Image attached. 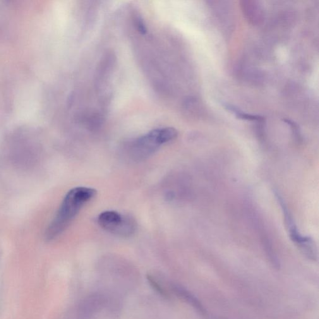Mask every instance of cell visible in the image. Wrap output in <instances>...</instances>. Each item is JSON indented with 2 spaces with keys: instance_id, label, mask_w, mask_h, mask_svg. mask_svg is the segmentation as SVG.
<instances>
[{
  "instance_id": "1",
  "label": "cell",
  "mask_w": 319,
  "mask_h": 319,
  "mask_svg": "<svg viewBox=\"0 0 319 319\" xmlns=\"http://www.w3.org/2000/svg\"><path fill=\"white\" fill-rule=\"evenodd\" d=\"M97 191L88 187H76L66 194L56 215L46 231L47 240L59 236L78 215L81 208L96 195Z\"/></svg>"
},
{
  "instance_id": "2",
  "label": "cell",
  "mask_w": 319,
  "mask_h": 319,
  "mask_svg": "<svg viewBox=\"0 0 319 319\" xmlns=\"http://www.w3.org/2000/svg\"><path fill=\"white\" fill-rule=\"evenodd\" d=\"M178 132L172 127L155 129L135 139L127 147V154L136 162L143 161L155 153L160 146L174 140Z\"/></svg>"
},
{
  "instance_id": "3",
  "label": "cell",
  "mask_w": 319,
  "mask_h": 319,
  "mask_svg": "<svg viewBox=\"0 0 319 319\" xmlns=\"http://www.w3.org/2000/svg\"><path fill=\"white\" fill-rule=\"evenodd\" d=\"M97 222L105 231L120 236H130L137 228L136 221L133 218L115 211H106L100 213Z\"/></svg>"
},
{
  "instance_id": "4",
  "label": "cell",
  "mask_w": 319,
  "mask_h": 319,
  "mask_svg": "<svg viewBox=\"0 0 319 319\" xmlns=\"http://www.w3.org/2000/svg\"><path fill=\"white\" fill-rule=\"evenodd\" d=\"M175 291L176 292V293L179 295V296L182 297V298L185 299L188 303L190 304L191 305H192L194 308H196L201 313H204V309L203 306L201 305V304L197 299H195L192 295L190 293H189L188 291H186V290H184L183 288L179 287H175L174 288Z\"/></svg>"
},
{
  "instance_id": "5",
  "label": "cell",
  "mask_w": 319,
  "mask_h": 319,
  "mask_svg": "<svg viewBox=\"0 0 319 319\" xmlns=\"http://www.w3.org/2000/svg\"><path fill=\"white\" fill-rule=\"evenodd\" d=\"M228 109H229L230 111L233 112L234 114H236V116L237 117V118L247 120V121H261L263 120V117L259 116H254V115L248 114L245 113H243L239 111V110H236L234 107L229 106L228 105Z\"/></svg>"
},
{
  "instance_id": "6",
  "label": "cell",
  "mask_w": 319,
  "mask_h": 319,
  "mask_svg": "<svg viewBox=\"0 0 319 319\" xmlns=\"http://www.w3.org/2000/svg\"><path fill=\"white\" fill-rule=\"evenodd\" d=\"M147 279L148 282L150 283L151 286L153 287V289L155 290L156 291L159 293L162 296L165 297L167 296L166 292L165 291L164 289H163L159 284H158L156 280L153 279V277L151 276V275H147Z\"/></svg>"
},
{
  "instance_id": "7",
  "label": "cell",
  "mask_w": 319,
  "mask_h": 319,
  "mask_svg": "<svg viewBox=\"0 0 319 319\" xmlns=\"http://www.w3.org/2000/svg\"><path fill=\"white\" fill-rule=\"evenodd\" d=\"M135 22L138 30L140 31L141 34H145L146 32H147V28H146L145 25L140 16H137V14H136Z\"/></svg>"
}]
</instances>
